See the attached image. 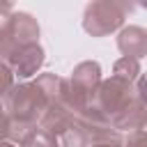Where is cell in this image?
<instances>
[{
    "mask_svg": "<svg viewBox=\"0 0 147 147\" xmlns=\"http://www.w3.org/2000/svg\"><path fill=\"white\" fill-rule=\"evenodd\" d=\"M101 80L103 78H101L99 62L85 60L74 67L71 76L67 78V106L74 115L94 101V94H96V87Z\"/></svg>",
    "mask_w": 147,
    "mask_h": 147,
    "instance_id": "7a4b0ae2",
    "label": "cell"
},
{
    "mask_svg": "<svg viewBox=\"0 0 147 147\" xmlns=\"http://www.w3.org/2000/svg\"><path fill=\"white\" fill-rule=\"evenodd\" d=\"M71 119H74V113L69 110L67 103H51V106L44 108V113H41L37 126H39L41 131L51 133L53 138H60L62 131L71 124Z\"/></svg>",
    "mask_w": 147,
    "mask_h": 147,
    "instance_id": "52a82bcc",
    "label": "cell"
},
{
    "mask_svg": "<svg viewBox=\"0 0 147 147\" xmlns=\"http://www.w3.org/2000/svg\"><path fill=\"white\" fill-rule=\"evenodd\" d=\"M7 5H9V2H0V9H2V7H7Z\"/></svg>",
    "mask_w": 147,
    "mask_h": 147,
    "instance_id": "9a60e30c",
    "label": "cell"
},
{
    "mask_svg": "<svg viewBox=\"0 0 147 147\" xmlns=\"http://www.w3.org/2000/svg\"><path fill=\"white\" fill-rule=\"evenodd\" d=\"M11 87H14V74L5 62H0V99H5Z\"/></svg>",
    "mask_w": 147,
    "mask_h": 147,
    "instance_id": "30bf717a",
    "label": "cell"
},
{
    "mask_svg": "<svg viewBox=\"0 0 147 147\" xmlns=\"http://www.w3.org/2000/svg\"><path fill=\"white\" fill-rule=\"evenodd\" d=\"M119 147H147L145 131H131L129 136H124V138H122Z\"/></svg>",
    "mask_w": 147,
    "mask_h": 147,
    "instance_id": "8fae6325",
    "label": "cell"
},
{
    "mask_svg": "<svg viewBox=\"0 0 147 147\" xmlns=\"http://www.w3.org/2000/svg\"><path fill=\"white\" fill-rule=\"evenodd\" d=\"M122 138H124V136H122ZM122 138H113V140H101V142H92V145H87V147H119Z\"/></svg>",
    "mask_w": 147,
    "mask_h": 147,
    "instance_id": "4fadbf2b",
    "label": "cell"
},
{
    "mask_svg": "<svg viewBox=\"0 0 147 147\" xmlns=\"http://www.w3.org/2000/svg\"><path fill=\"white\" fill-rule=\"evenodd\" d=\"M7 126H9V117H7L5 106L0 103V140H5V136H7Z\"/></svg>",
    "mask_w": 147,
    "mask_h": 147,
    "instance_id": "7c38bea8",
    "label": "cell"
},
{
    "mask_svg": "<svg viewBox=\"0 0 147 147\" xmlns=\"http://www.w3.org/2000/svg\"><path fill=\"white\" fill-rule=\"evenodd\" d=\"M126 5L117 0H96L90 2L83 11V30L92 37H106L122 28L126 18Z\"/></svg>",
    "mask_w": 147,
    "mask_h": 147,
    "instance_id": "3957f363",
    "label": "cell"
},
{
    "mask_svg": "<svg viewBox=\"0 0 147 147\" xmlns=\"http://www.w3.org/2000/svg\"><path fill=\"white\" fill-rule=\"evenodd\" d=\"M18 147H57V138H53L51 133H46L39 126H34Z\"/></svg>",
    "mask_w": 147,
    "mask_h": 147,
    "instance_id": "9c48e42d",
    "label": "cell"
},
{
    "mask_svg": "<svg viewBox=\"0 0 147 147\" xmlns=\"http://www.w3.org/2000/svg\"><path fill=\"white\" fill-rule=\"evenodd\" d=\"M117 48L122 57H133L140 62V57L147 55V30L140 25H126L117 34Z\"/></svg>",
    "mask_w": 147,
    "mask_h": 147,
    "instance_id": "8992f818",
    "label": "cell"
},
{
    "mask_svg": "<svg viewBox=\"0 0 147 147\" xmlns=\"http://www.w3.org/2000/svg\"><path fill=\"white\" fill-rule=\"evenodd\" d=\"M5 110H7L9 119L37 126V122L44 113V99H41L39 90L34 87V83H18L7 92Z\"/></svg>",
    "mask_w": 147,
    "mask_h": 147,
    "instance_id": "277c9868",
    "label": "cell"
},
{
    "mask_svg": "<svg viewBox=\"0 0 147 147\" xmlns=\"http://www.w3.org/2000/svg\"><path fill=\"white\" fill-rule=\"evenodd\" d=\"M0 147H16V145L9 142V140H0Z\"/></svg>",
    "mask_w": 147,
    "mask_h": 147,
    "instance_id": "5bb4252c",
    "label": "cell"
},
{
    "mask_svg": "<svg viewBox=\"0 0 147 147\" xmlns=\"http://www.w3.org/2000/svg\"><path fill=\"white\" fill-rule=\"evenodd\" d=\"M113 76L119 78V80H126V83H136L140 76H142V69H140V62L133 60V57H119L115 64H113Z\"/></svg>",
    "mask_w": 147,
    "mask_h": 147,
    "instance_id": "ba28073f",
    "label": "cell"
},
{
    "mask_svg": "<svg viewBox=\"0 0 147 147\" xmlns=\"http://www.w3.org/2000/svg\"><path fill=\"white\" fill-rule=\"evenodd\" d=\"M138 96H145V83L142 76L131 85L126 80H119L115 76L106 78L99 83L96 94H94V106L99 108V113L110 122V117H115L117 113H122L124 108H129Z\"/></svg>",
    "mask_w": 147,
    "mask_h": 147,
    "instance_id": "6da1fadb",
    "label": "cell"
},
{
    "mask_svg": "<svg viewBox=\"0 0 147 147\" xmlns=\"http://www.w3.org/2000/svg\"><path fill=\"white\" fill-rule=\"evenodd\" d=\"M44 48L39 44H30V46H23L18 51H14L9 55V60L5 62L9 67V71L18 78H30L34 76L41 67H44Z\"/></svg>",
    "mask_w": 147,
    "mask_h": 147,
    "instance_id": "5b68a950",
    "label": "cell"
}]
</instances>
